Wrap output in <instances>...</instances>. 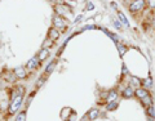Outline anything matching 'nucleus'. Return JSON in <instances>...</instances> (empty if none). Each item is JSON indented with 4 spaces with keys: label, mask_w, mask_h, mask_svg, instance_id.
Returning <instances> with one entry per match:
<instances>
[{
    "label": "nucleus",
    "mask_w": 155,
    "mask_h": 121,
    "mask_svg": "<svg viewBox=\"0 0 155 121\" xmlns=\"http://www.w3.org/2000/svg\"><path fill=\"white\" fill-rule=\"evenodd\" d=\"M145 4H146V0H134L133 3L129 4V11L132 13L140 12L145 8Z\"/></svg>",
    "instance_id": "2"
},
{
    "label": "nucleus",
    "mask_w": 155,
    "mask_h": 121,
    "mask_svg": "<svg viewBox=\"0 0 155 121\" xmlns=\"http://www.w3.org/2000/svg\"><path fill=\"white\" fill-rule=\"evenodd\" d=\"M116 108H118V103H116V102H113V103L107 104V111H114Z\"/></svg>",
    "instance_id": "18"
},
{
    "label": "nucleus",
    "mask_w": 155,
    "mask_h": 121,
    "mask_svg": "<svg viewBox=\"0 0 155 121\" xmlns=\"http://www.w3.org/2000/svg\"><path fill=\"white\" fill-rule=\"evenodd\" d=\"M154 26H155V18H154Z\"/></svg>",
    "instance_id": "29"
},
{
    "label": "nucleus",
    "mask_w": 155,
    "mask_h": 121,
    "mask_svg": "<svg viewBox=\"0 0 155 121\" xmlns=\"http://www.w3.org/2000/svg\"><path fill=\"white\" fill-rule=\"evenodd\" d=\"M80 21H81V16H79V17L75 19V22H76V23H78V22H80Z\"/></svg>",
    "instance_id": "28"
},
{
    "label": "nucleus",
    "mask_w": 155,
    "mask_h": 121,
    "mask_svg": "<svg viewBox=\"0 0 155 121\" xmlns=\"http://www.w3.org/2000/svg\"><path fill=\"white\" fill-rule=\"evenodd\" d=\"M142 103H143L145 106H147V107H150V106H153V104H151V98H150L149 95H146L145 98H142Z\"/></svg>",
    "instance_id": "17"
},
{
    "label": "nucleus",
    "mask_w": 155,
    "mask_h": 121,
    "mask_svg": "<svg viewBox=\"0 0 155 121\" xmlns=\"http://www.w3.org/2000/svg\"><path fill=\"white\" fill-rule=\"evenodd\" d=\"M114 25H115V27H116V28H120V27H122V25H120V22H118V21H114Z\"/></svg>",
    "instance_id": "27"
},
{
    "label": "nucleus",
    "mask_w": 155,
    "mask_h": 121,
    "mask_svg": "<svg viewBox=\"0 0 155 121\" xmlns=\"http://www.w3.org/2000/svg\"><path fill=\"white\" fill-rule=\"evenodd\" d=\"M149 121H153V119H150V120H149Z\"/></svg>",
    "instance_id": "30"
},
{
    "label": "nucleus",
    "mask_w": 155,
    "mask_h": 121,
    "mask_svg": "<svg viewBox=\"0 0 155 121\" xmlns=\"http://www.w3.org/2000/svg\"><path fill=\"white\" fill-rule=\"evenodd\" d=\"M26 67H27L28 70H34V68H36V67H38V58H31V59L26 63Z\"/></svg>",
    "instance_id": "8"
},
{
    "label": "nucleus",
    "mask_w": 155,
    "mask_h": 121,
    "mask_svg": "<svg viewBox=\"0 0 155 121\" xmlns=\"http://www.w3.org/2000/svg\"><path fill=\"white\" fill-rule=\"evenodd\" d=\"M56 63H57V61H53V62H51V63L47 66V68H45V74H51V72L53 71V68H54Z\"/></svg>",
    "instance_id": "15"
},
{
    "label": "nucleus",
    "mask_w": 155,
    "mask_h": 121,
    "mask_svg": "<svg viewBox=\"0 0 155 121\" xmlns=\"http://www.w3.org/2000/svg\"><path fill=\"white\" fill-rule=\"evenodd\" d=\"M116 97H118V93H116L115 90H111L110 93H109V95H107V103H113V102H115L116 100Z\"/></svg>",
    "instance_id": "10"
},
{
    "label": "nucleus",
    "mask_w": 155,
    "mask_h": 121,
    "mask_svg": "<svg viewBox=\"0 0 155 121\" xmlns=\"http://www.w3.org/2000/svg\"><path fill=\"white\" fill-rule=\"evenodd\" d=\"M132 84L133 85H138L140 86V84H141V81H140L137 77H132Z\"/></svg>",
    "instance_id": "24"
},
{
    "label": "nucleus",
    "mask_w": 155,
    "mask_h": 121,
    "mask_svg": "<svg viewBox=\"0 0 155 121\" xmlns=\"http://www.w3.org/2000/svg\"><path fill=\"white\" fill-rule=\"evenodd\" d=\"M147 113H149L150 116H151L153 119L155 117V111H154V107H153V106H150V107H147Z\"/></svg>",
    "instance_id": "20"
},
{
    "label": "nucleus",
    "mask_w": 155,
    "mask_h": 121,
    "mask_svg": "<svg viewBox=\"0 0 155 121\" xmlns=\"http://www.w3.org/2000/svg\"><path fill=\"white\" fill-rule=\"evenodd\" d=\"M118 16H119V18H120V22H122L123 25H125V26H129V22H128L127 17L124 16V13H122V12H118Z\"/></svg>",
    "instance_id": "12"
},
{
    "label": "nucleus",
    "mask_w": 155,
    "mask_h": 121,
    "mask_svg": "<svg viewBox=\"0 0 155 121\" xmlns=\"http://www.w3.org/2000/svg\"><path fill=\"white\" fill-rule=\"evenodd\" d=\"M71 7H66L65 4L64 5H56V8H54V11L57 12V14L58 16H61V17H71L72 16V13H71Z\"/></svg>",
    "instance_id": "1"
},
{
    "label": "nucleus",
    "mask_w": 155,
    "mask_h": 121,
    "mask_svg": "<svg viewBox=\"0 0 155 121\" xmlns=\"http://www.w3.org/2000/svg\"><path fill=\"white\" fill-rule=\"evenodd\" d=\"M48 54H49V49H47V48H43V49L40 50V53L38 54V59L39 61H44L45 58L48 57Z\"/></svg>",
    "instance_id": "7"
},
{
    "label": "nucleus",
    "mask_w": 155,
    "mask_h": 121,
    "mask_svg": "<svg viewBox=\"0 0 155 121\" xmlns=\"http://www.w3.org/2000/svg\"><path fill=\"white\" fill-rule=\"evenodd\" d=\"M98 110H91V112L88 115V119L89 120H96L97 117H98Z\"/></svg>",
    "instance_id": "13"
},
{
    "label": "nucleus",
    "mask_w": 155,
    "mask_h": 121,
    "mask_svg": "<svg viewBox=\"0 0 155 121\" xmlns=\"http://www.w3.org/2000/svg\"><path fill=\"white\" fill-rule=\"evenodd\" d=\"M44 81H45V76H41L40 79H39V81H38V84H36V88H40V86L44 84Z\"/></svg>",
    "instance_id": "21"
},
{
    "label": "nucleus",
    "mask_w": 155,
    "mask_h": 121,
    "mask_svg": "<svg viewBox=\"0 0 155 121\" xmlns=\"http://www.w3.org/2000/svg\"><path fill=\"white\" fill-rule=\"evenodd\" d=\"M58 37H60V31H58L56 27H51L49 31H48V39H51V40L54 41Z\"/></svg>",
    "instance_id": "5"
},
{
    "label": "nucleus",
    "mask_w": 155,
    "mask_h": 121,
    "mask_svg": "<svg viewBox=\"0 0 155 121\" xmlns=\"http://www.w3.org/2000/svg\"><path fill=\"white\" fill-rule=\"evenodd\" d=\"M118 50H119V54L120 56H124L125 53H127V50H128V48L125 46V45H123V44H118Z\"/></svg>",
    "instance_id": "14"
},
{
    "label": "nucleus",
    "mask_w": 155,
    "mask_h": 121,
    "mask_svg": "<svg viewBox=\"0 0 155 121\" xmlns=\"http://www.w3.org/2000/svg\"><path fill=\"white\" fill-rule=\"evenodd\" d=\"M53 25H54V27L57 28H60V30H62V31H65L66 30V27H67V22L64 19V17H61V16H57L53 18Z\"/></svg>",
    "instance_id": "3"
},
{
    "label": "nucleus",
    "mask_w": 155,
    "mask_h": 121,
    "mask_svg": "<svg viewBox=\"0 0 155 121\" xmlns=\"http://www.w3.org/2000/svg\"><path fill=\"white\" fill-rule=\"evenodd\" d=\"M52 45H53V40H51V39H48V40H45L44 43H43V48H47V49Z\"/></svg>",
    "instance_id": "19"
},
{
    "label": "nucleus",
    "mask_w": 155,
    "mask_h": 121,
    "mask_svg": "<svg viewBox=\"0 0 155 121\" xmlns=\"http://www.w3.org/2000/svg\"><path fill=\"white\" fill-rule=\"evenodd\" d=\"M133 95H134V90L130 88V86H128V88H125L123 90V97L124 98H132Z\"/></svg>",
    "instance_id": "9"
},
{
    "label": "nucleus",
    "mask_w": 155,
    "mask_h": 121,
    "mask_svg": "<svg viewBox=\"0 0 155 121\" xmlns=\"http://www.w3.org/2000/svg\"><path fill=\"white\" fill-rule=\"evenodd\" d=\"M22 94H17L16 95V98H13V100H12V104H11V107H9V112L11 113H14L16 111L18 110V107L21 106V103H22Z\"/></svg>",
    "instance_id": "4"
},
{
    "label": "nucleus",
    "mask_w": 155,
    "mask_h": 121,
    "mask_svg": "<svg viewBox=\"0 0 155 121\" xmlns=\"http://www.w3.org/2000/svg\"><path fill=\"white\" fill-rule=\"evenodd\" d=\"M104 31H105L106 33H107V35H109L110 37H113V40H114V41H118V40H119V37H118V36H116V35H114V33H111V32H107V31H106V30H104Z\"/></svg>",
    "instance_id": "23"
},
{
    "label": "nucleus",
    "mask_w": 155,
    "mask_h": 121,
    "mask_svg": "<svg viewBox=\"0 0 155 121\" xmlns=\"http://www.w3.org/2000/svg\"><path fill=\"white\" fill-rule=\"evenodd\" d=\"M16 121H26V111H22L16 117Z\"/></svg>",
    "instance_id": "16"
},
{
    "label": "nucleus",
    "mask_w": 155,
    "mask_h": 121,
    "mask_svg": "<svg viewBox=\"0 0 155 121\" xmlns=\"http://www.w3.org/2000/svg\"><path fill=\"white\" fill-rule=\"evenodd\" d=\"M14 75H16V77H19V79H25L26 77V70L17 68L16 71H14Z\"/></svg>",
    "instance_id": "11"
},
{
    "label": "nucleus",
    "mask_w": 155,
    "mask_h": 121,
    "mask_svg": "<svg viewBox=\"0 0 155 121\" xmlns=\"http://www.w3.org/2000/svg\"><path fill=\"white\" fill-rule=\"evenodd\" d=\"M147 3H149L150 8H154L155 9V0H147Z\"/></svg>",
    "instance_id": "25"
},
{
    "label": "nucleus",
    "mask_w": 155,
    "mask_h": 121,
    "mask_svg": "<svg viewBox=\"0 0 155 121\" xmlns=\"http://www.w3.org/2000/svg\"><path fill=\"white\" fill-rule=\"evenodd\" d=\"M134 95L137 97V98L142 99V98H145L146 95H149V93H147V90H146V89H143V88H138L137 90H134Z\"/></svg>",
    "instance_id": "6"
},
{
    "label": "nucleus",
    "mask_w": 155,
    "mask_h": 121,
    "mask_svg": "<svg viewBox=\"0 0 155 121\" xmlns=\"http://www.w3.org/2000/svg\"><path fill=\"white\" fill-rule=\"evenodd\" d=\"M87 9H89V11H93V9H94L93 4H92V3H88V4H87Z\"/></svg>",
    "instance_id": "26"
},
{
    "label": "nucleus",
    "mask_w": 155,
    "mask_h": 121,
    "mask_svg": "<svg viewBox=\"0 0 155 121\" xmlns=\"http://www.w3.org/2000/svg\"><path fill=\"white\" fill-rule=\"evenodd\" d=\"M143 85L146 86V88H149V86H151L153 85V81H151V77H149V79H146L143 81Z\"/></svg>",
    "instance_id": "22"
}]
</instances>
